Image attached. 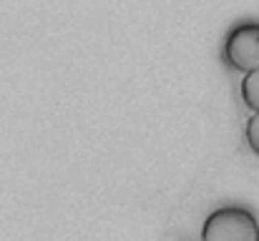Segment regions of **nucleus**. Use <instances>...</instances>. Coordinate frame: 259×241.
Masks as SVG:
<instances>
[{
	"label": "nucleus",
	"instance_id": "nucleus-1",
	"mask_svg": "<svg viewBox=\"0 0 259 241\" xmlns=\"http://www.w3.org/2000/svg\"><path fill=\"white\" fill-rule=\"evenodd\" d=\"M201 241H259V221L247 206H219L206 216Z\"/></svg>",
	"mask_w": 259,
	"mask_h": 241
},
{
	"label": "nucleus",
	"instance_id": "nucleus-2",
	"mask_svg": "<svg viewBox=\"0 0 259 241\" xmlns=\"http://www.w3.org/2000/svg\"><path fill=\"white\" fill-rule=\"evenodd\" d=\"M222 61L227 68L247 76L259 68V23L257 20H242L237 23L222 45Z\"/></svg>",
	"mask_w": 259,
	"mask_h": 241
},
{
	"label": "nucleus",
	"instance_id": "nucleus-3",
	"mask_svg": "<svg viewBox=\"0 0 259 241\" xmlns=\"http://www.w3.org/2000/svg\"><path fill=\"white\" fill-rule=\"evenodd\" d=\"M239 95H242L244 106L252 113H259V68L242 78V83H239Z\"/></svg>",
	"mask_w": 259,
	"mask_h": 241
},
{
	"label": "nucleus",
	"instance_id": "nucleus-4",
	"mask_svg": "<svg viewBox=\"0 0 259 241\" xmlns=\"http://www.w3.org/2000/svg\"><path fill=\"white\" fill-rule=\"evenodd\" d=\"M244 138H247V146L249 151L259 156V113H252V118L247 121L244 126Z\"/></svg>",
	"mask_w": 259,
	"mask_h": 241
}]
</instances>
